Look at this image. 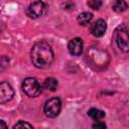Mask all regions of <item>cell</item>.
I'll return each mask as SVG.
<instances>
[{"label":"cell","mask_w":129,"mask_h":129,"mask_svg":"<svg viewBox=\"0 0 129 129\" xmlns=\"http://www.w3.org/2000/svg\"><path fill=\"white\" fill-rule=\"evenodd\" d=\"M30 58L34 67L38 69H45L53 61V51L48 43L38 41L31 48Z\"/></svg>","instance_id":"cell-1"},{"label":"cell","mask_w":129,"mask_h":129,"mask_svg":"<svg viewBox=\"0 0 129 129\" xmlns=\"http://www.w3.org/2000/svg\"><path fill=\"white\" fill-rule=\"evenodd\" d=\"M115 41L118 47L122 50L127 52L129 48V36H128V27L125 24L119 25L115 30Z\"/></svg>","instance_id":"cell-2"},{"label":"cell","mask_w":129,"mask_h":129,"mask_svg":"<svg viewBox=\"0 0 129 129\" xmlns=\"http://www.w3.org/2000/svg\"><path fill=\"white\" fill-rule=\"evenodd\" d=\"M22 90L28 97L34 98L41 93V86L34 78H26L22 83Z\"/></svg>","instance_id":"cell-3"},{"label":"cell","mask_w":129,"mask_h":129,"mask_svg":"<svg viewBox=\"0 0 129 129\" xmlns=\"http://www.w3.org/2000/svg\"><path fill=\"white\" fill-rule=\"evenodd\" d=\"M60 108H61V103H60L59 98L53 97V98L48 99L45 102V104L43 106V111L47 117L54 118L59 114Z\"/></svg>","instance_id":"cell-4"},{"label":"cell","mask_w":129,"mask_h":129,"mask_svg":"<svg viewBox=\"0 0 129 129\" xmlns=\"http://www.w3.org/2000/svg\"><path fill=\"white\" fill-rule=\"evenodd\" d=\"M45 10V4L41 1V0H37V1H34L32 2L28 7H27V10H26V14L28 17L30 18H38L40 17L43 12Z\"/></svg>","instance_id":"cell-5"},{"label":"cell","mask_w":129,"mask_h":129,"mask_svg":"<svg viewBox=\"0 0 129 129\" xmlns=\"http://www.w3.org/2000/svg\"><path fill=\"white\" fill-rule=\"evenodd\" d=\"M14 96V91L12 87L7 83H0V104L9 102Z\"/></svg>","instance_id":"cell-6"},{"label":"cell","mask_w":129,"mask_h":129,"mask_svg":"<svg viewBox=\"0 0 129 129\" xmlns=\"http://www.w3.org/2000/svg\"><path fill=\"white\" fill-rule=\"evenodd\" d=\"M106 29H107V24H106L105 20H103V19L96 20L90 27L91 33L96 37H100V36L104 35V33L106 32Z\"/></svg>","instance_id":"cell-7"},{"label":"cell","mask_w":129,"mask_h":129,"mask_svg":"<svg viewBox=\"0 0 129 129\" xmlns=\"http://www.w3.org/2000/svg\"><path fill=\"white\" fill-rule=\"evenodd\" d=\"M68 49L72 55H80L83 51V40L80 37H75L70 40Z\"/></svg>","instance_id":"cell-8"},{"label":"cell","mask_w":129,"mask_h":129,"mask_svg":"<svg viewBox=\"0 0 129 129\" xmlns=\"http://www.w3.org/2000/svg\"><path fill=\"white\" fill-rule=\"evenodd\" d=\"M92 18H93V14L92 13H90V12H83V13H81L78 16V22L81 25L86 26V25H88L91 22Z\"/></svg>","instance_id":"cell-9"},{"label":"cell","mask_w":129,"mask_h":129,"mask_svg":"<svg viewBox=\"0 0 129 129\" xmlns=\"http://www.w3.org/2000/svg\"><path fill=\"white\" fill-rule=\"evenodd\" d=\"M127 3L125 2V0H116L113 5H112V8L114 11H116L117 13H121V12H124L127 10Z\"/></svg>","instance_id":"cell-10"},{"label":"cell","mask_w":129,"mask_h":129,"mask_svg":"<svg viewBox=\"0 0 129 129\" xmlns=\"http://www.w3.org/2000/svg\"><path fill=\"white\" fill-rule=\"evenodd\" d=\"M88 115L92 118V119H94V120H100V119H103L104 117H105V113H104V111H102V110H99V109H96V108H92V109H90L89 111H88Z\"/></svg>","instance_id":"cell-11"},{"label":"cell","mask_w":129,"mask_h":129,"mask_svg":"<svg viewBox=\"0 0 129 129\" xmlns=\"http://www.w3.org/2000/svg\"><path fill=\"white\" fill-rule=\"evenodd\" d=\"M57 81L54 78H46L44 81V87L49 91H54L57 88Z\"/></svg>","instance_id":"cell-12"},{"label":"cell","mask_w":129,"mask_h":129,"mask_svg":"<svg viewBox=\"0 0 129 129\" xmlns=\"http://www.w3.org/2000/svg\"><path fill=\"white\" fill-rule=\"evenodd\" d=\"M9 66V58L6 55H0V72L4 71Z\"/></svg>","instance_id":"cell-13"},{"label":"cell","mask_w":129,"mask_h":129,"mask_svg":"<svg viewBox=\"0 0 129 129\" xmlns=\"http://www.w3.org/2000/svg\"><path fill=\"white\" fill-rule=\"evenodd\" d=\"M88 5H89L92 9L98 10V9H100V7L102 6V0H90V1L88 2Z\"/></svg>","instance_id":"cell-14"},{"label":"cell","mask_w":129,"mask_h":129,"mask_svg":"<svg viewBox=\"0 0 129 129\" xmlns=\"http://www.w3.org/2000/svg\"><path fill=\"white\" fill-rule=\"evenodd\" d=\"M24 127H26V128H32V125L29 124V123H27V122H24V121H19L18 123H16L13 126L14 129H16V128H24Z\"/></svg>","instance_id":"cell-15"},{"label":"cell","mask_w":129,"mask_h":129,"mask_svg":"<svg viewBox=\"0 0 129 129\" xmlns=\"http://www.w3.org/2000/svg\"><path fill=\"white\" fill-rule=\"evenodd\" d=\"M93 128H97V129H104V128H106V125H105L104 123H102V122H97V123H95V124L93 125Z\"/></svg>","instance_id":"cell-16"},{"label":"cell","mask_w":129,"mask_h":129,"mask_svg":"<svg viewBox=\"0 0 129 129\" xmlns=\"http://www.w3.org/2000/svg\"><path fill=\"white\" fill-rule=\"evenodd\" d=\"M1 128H7V124L2 120H0V129Z\"/></svg>","instance_id":"cell-17"}]
</instances>
